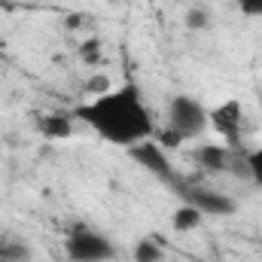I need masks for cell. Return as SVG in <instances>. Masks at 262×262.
<instances>
[{
    "mask_svg": "<svg viewBox=\"0 0 262 262\" xmlns=\"http://www.w3.org/2000/svg\"><path fill=\"white\" fill-rule=\"evenodd\" d=\"M70 116L76 122H82L89 131H95L101 140L122 146V149H131L143 140H152V134H156L152 113H149L137 82H122L116 89L95 95L92 101L73 107Z\"/></svg>",
    "mask_w": 262,
    "mask_h": 262,
    "instance_id": "cell-1",
    "label": "cell"
},
{
    "mask_svg": "<svg viewBox=\"0 0 262 262\" xmlns=\"http://www.w3.org/2000/svg\"><path fill=\"white\" fill-rule=\"evenodd\" d=\"M204 131H210V110L192 98V95H174L168 101V113H165V134L162 140L177 146L186 140H195Z\"/></svg>",
    "mask_w": 262,
    "mask_h": 262,
    "instance_id": "cell-2",
    "label": "cell"
},
{
    "mask_svg": "<svg viewBox=\"0 0 262 262\" xmlns=\"http://www.w3.org/2000/svg\"><path fill=\"white\" fill-rule=\"evenodd\" d=\"M64 253L70 262H113L119 256L116 244L95 226L76 223L64 238Z\"/></svg>",
    "mask_w": 262,
    "mask_h": 262,
    "instance_id": "cell-3",
    "label": "cell"
},
{
    "mask_svg": "<svg viewBox=\"0 0 262 262\" xmlns=\"http://www.w3.org/2000/svg\"><path fill=\"white\" fill-rule=\"evenodd\" d=\"M174 189L180 192L183 204H192L204 216H229V213L238 210L235 198L220 192V189H213V186H207V183H183V180H177Z\"/></svg>",
    "mask_w": 262,
    "mask_h": 262,
    "instance_id": "cell-4",
    "label": "cell"
},
{
    "mask_svg": "<svg viewBox=\"0 0 262 262\" xmlns=\"http://www.w3.org/2000/svg\"><path fill=\"white\" fill-rule=\"evenodd\" d=\"M128 156L143 168V171H149L156 180H162V183H177V171H174V165H171V156L156 143V140H143V143H137V146H131Z\"/></svg>",
    "mask_w": 262,
    "mask_h": 262,
    "instance_id": "cell-5",
    "label": "cell"
},
{
    "mask_svg": "<svg viewBox=\"0 0 262 262\" xmlns=\"http://www.w3.org/2000/svg\"><path fill=\"white\" fill-rule=\"evenodd\" d=\"M241 122H244V110L238 101H226V104L210 110V128L220 131L229 140V146L241 143Z\"/></svg>",
    "mask_w": 262,
    "mask_h": 262,
    "instance_id": "cell-6",
    "label": "cell"
},
{
    "mask_svg": "<svg viewBox=\"0 0 262 262\" xmlns=\"http://www.w3.org/2000/svg\"><path fill=\"white\" fill-rule=\"evenodd\" d=\"M195 162L207 171H229L235 162V146H201L195 152Z\"/></svg>",
    "mask_w": 262,
    "mask_h": 262,
    "instance_id": "cell-7",
    "label": "cell"
},
{
    "mask_svg": "<svg viewBox=\"0 0 262 262\" xmlns=\"http://www.w3.org/2000/svg\"><path fill=\"white\" fill-rule=\"evenodd\" d=\"M134 262H165V247L159 238H140L134 244Z\"/></svg>",
    "mask_w": 262,
    "mask_h": 262,
    "instance_id": "cell-8",
    "label": "cell"
},
{
    "mask_svg": "<svg viewBox=\"0 0 262 262\" xmlns=\"http://www.w3.org/2000/svg\"><path fill=\"white\" fill-rule=\"evenodd\" d=\"M201 220H204V213H201V210H195L192 204H180V207H177V213L171 216V226H174L177 232H192V229L201 226Z\"/></svg>",
    "mask_w": 262,
    "mask_h": 262,
    "instance_id": "cell-9",
    "label": "cell"
},
{
    "mask_svg": "<svg viewBox=\"0 0 262 262\" xmlns=\"http://www.w3.org/2000/svg\"><path fill=\"white\" fill-rule=\"evenodd\" d=\"M34 259V250L21 241H0V262H31Z\"/></svg>",
    "mask_w": 262,
    "mask_h": 262,
    "instance_id": "cell-10",
    "label": "cell"
},
{
    "mask_svg": "<svg viewBox=\"0 0 262 262\" xmlns=\"http://www.w3.org/2000/svg\"><path fill=\"white\" fill-rule=\"evenodd\" d=\"M40 131L46 134V137H70V119L67 116H58V113H52V116H43L40 119Z\"/></svg>",
    "mask_w": 262,
    "mask_h": 262,
    "instance_id": "cell-11",
    "label": "cell"
},
{
    "mask_svg": "<svg viewBox=\"0 0 262 262\" xmlns=\"http://www.w3.org/2000/svg\"><path fill=\"white\" fill-rule=\"evenodd\" d=\"M244 171H247V177L262 189V143L244 156Z\"/></svg>",
    "mask_w": 262,
    "mask_h": 262,
    "instance_id": "cell-12",
    "label": "cell"
},
{
    "mask_svg": "<svg viewBox=\"0 0 262 262\" xmlns=\"http://www.w3.org/2000/svg\"><path fill=\"white\" fill-rule=\"evenodd\" d=\"M213 25V18H210V12L204 9V6H192L189 12H186V28L189 31H207Z\"/></svg>",
    "mask_w": 262,
    "mask_h": 262,
    "instance_id": "cell-13",
    "label": "cell"
},
{
    "mask_svg": "<svg viewBox=\"0 0 262 262\" xmlns=\"http://www.w3.org/2000/svg\"><path fill=\"white\" fill-rule=\"evenodd\" d=\"M235 6L247 18H262V0H235Z\"/></svg>",
    "mask_w": 262,
    "mask_h": 262,
    "instance_id": "cell-14",
    "label": "cell"
}]
</instances>
